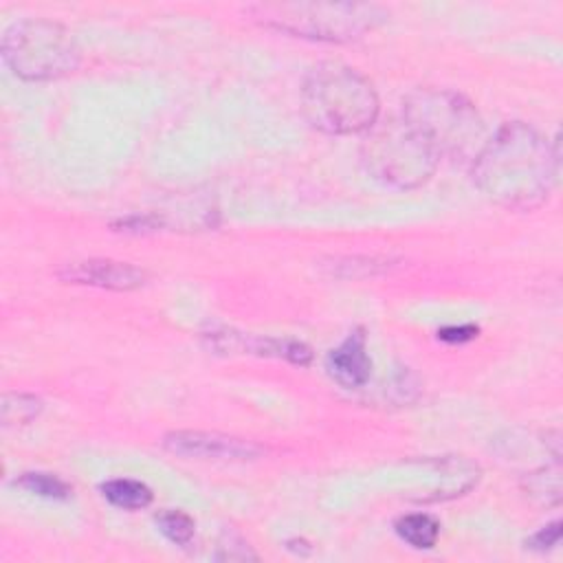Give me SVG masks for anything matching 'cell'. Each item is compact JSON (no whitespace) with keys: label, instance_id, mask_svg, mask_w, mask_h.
Masks as SVG:
<instances>
[{"label":"cell","instance_id":"18","mask_svg":"<svg viewBox=\"0 0 563 563\" xmlns=\"http://www.w3.org/2000/svg\"><path fill=\"white\" fill-rule=\"evenodd\" d=\"M438 336L446 343H464V341H471L473 336H477V328L475 325H451V328H442L438 332Z\"/></svg>","mask_w":563,"mask_h":563},{"label":"cell","instance_id":"16","mask_svg":"<svg viewBox=\"0 0 563 563\" xmlns=\"http://www.w3.org/2000/svg\"><path fill=\"white\" fill-rule=\"evenodd\" d=\"M156 526L176 545H187L194 539V519L180 510L158 512Z\"/></svg>","mask_w":563,"mask_h":563},{"label":"cell","instance_id":"10","mask_svg":"<svg viewBox=\"0 0 563 563\" xmlns=\"http://www.w3.org/2000/svg\"><path fill=\"white\" fill-rule=\"evenodd\" d=\"M213 347L218 350H242V352H255L262 356H277V358H286L299 365H306L310 361V350L308 345L299 343V341H288V339H262V336H244V334H235V332H213L211 334Z\"/></svg>","mask_w":563,"mask_h":563},{"label":"cell","instance_id":"12","mask_svg":"<svg viewBox=\"0 0 563 563\" xmlns=\"http://www.w3.org/2000/svg\"><path fill=\"white\" fill-rule=\"evenodd\" d=\"M396 534L409 543L411 548L418 550H429L435 545L438 537H440V523L422 512H413V515H405L396 521Z\"/></svg>","mask_w":563,"mask_h":563},{"label":"cell","instance_id":"15","mask_svg":"<svg viewBox=\"0 0 563 563\" xmlns=\"http://www.w3.org/2000/svg\"><path fill=\"white\" fill-rule=\"evenodd\" d=\"M42 409V400L31 394H7L2 400V422L24 424L33 420Z\"/></svg>","mask_w":563,"mask_h":563},{"label":"cell","instance_id":"11","mask_svg":"<svg viewBox=\"0 0 563 563\" xmlns=\"http://www.w3.org/2000/svg\"><path fill=\"white\" fill-rule=\"evenodd\" d=\"M101 495L112 506L123 510H141L152 501V490L143 482L128 479V477H119L101 484Z\"/></svg>","mask_w":563,"mask_h":563},{"label":"cell","instance_id":"8","mask_svg":"<svg viewBox=\"0 0 563 563\" xmlns=\"http://www.w3.org/2000/svg\"><path fill=\"white\" fill-rule=\"evenodd\" d=\"M57 277L68 284L97 286L108 290H134L145 284L147 273L134 264L117 260H77L57 271Z\"/></svg>","mask_w":563,"mask_h":563},{"label":"cell","instance_id":"4","mask_svg":"<svg viewBox=\"0 0 563 563\" xmlns=\"http://www.w3.org/2000/svg\"><path fill=\"white\" fill-rule=\"evenodd\" d=\"M402 119L427 141V145L438 156L475 158L484 125L475 106L462 95L451 90L422 88L405 101Z\"/></svg>","mask_w":563,"mask_h":563},{"label":"cell","instance_id":"14","mask_svg":"<svg viewBox=\"0 0 563 563\" xmlns=\"http://www.w3.org/2000/svg\"><path fill=\"white\" fill-rule=\"evenodd\" d=\"M15 486L48 499H66L70 495V486L51 473H24L20 479H15Z\"/></svg>","mask_w":563,"mask_h":563},{"label":"cell","instance_id":"5","mask_svg":"<svg viewBox=\"0 0 563 563\" xmlns=\"http://www.w3.org/2000/svg\"><path fill=\"white\" fill-rule=\"evenodd\" d=\"M2 57L22 79H55L79 66L81 51L64 26L48 20H22L4 33Z\"/></svg>","mask_w":563,"mask_h":563},{"label":"cell","instance_id":"3","mask_svg":"<svg viewBox=\"0 0 563 563\" xmlns=\"http://www.w3.org/2000/svg\"><path fill=\"white\" fill-rule=\"evenodd\" d=\"M246 13L268 29L321 42H350L387 20V11L369 2H260Z\"/></svg>","mask_w":563,"mask_h":563},{"label":"cell","instance_id":"13","mask_svg":"<svg viewBox=\"0 0 563 563\" xmlns=\"http://www.w3.org/2000/svg\"><path fill=\"white\" fill-rule=\"evenodd\" d=\"M523 488L539 504H559V499H561L559 462H554V466H541V468L528 473Z\"/></svg>","mask_w":563,"mask_h":563},{"label":"cell","instance_id":"6","mask_svg":"<svg viewBox=\"0 0 563 563\" xmlns=\"http://www.w3.org/2000/svg\"><path fill=\"white\" fill-rule=\"evenodd\" d=\"M438 158L440 156L411 125H407L405 119L389 121L363 143V163L367 172L385 185L400 189L424 183L433 174Z\"/></svg>","mask_w":563,"mask_h":563},{"label":"cell","instance_id":"7","mask_svg":"<svg viewBox=\"0 0 563 563\" xmlns=\"http://www.w3.org/2000/svg\"><path fill=\"white\" fill-rule=\"evenodd\" d=\"M163 446L176 455L196 460L242 462L253 460L262 453V449L253 442L209 431H174L163 438Z\"/></svg>","mask_w":563,"mask_h":563},{"label":"cell","instance_id":"9","mask_svg":"<svg viewBox=\"0 0 563 563\" xmlns=\"http://www.w3.org/2000/svg\"><path fill=\"white\" fill-rule=\"evenodd\" d=\"M325 367L330 376L343 387L365 385L372 372V361L365 350V336L361 332L350 334L336 350L328 354Z\"/></svg>","mask_w":563,"mask_h":563},{"label":"cell","instance_id":"2","mask_svg":"<svg viewBox=\"0 0 563 563\" xmlns=\"http://www.w3.org/2000/svg\"><path fill=\"white\" fill-rule=\"evenodd\" d=\"M306 119L328 134H358L374 125L378 97L372 84L339 62L317 64L301 88Z\"/></svg>","mask_w":563,"mask_h":563},{"label":"cell","instance_id":"1","mask_svg":"<svg viewBox=\"0 0 563 563\" xmlns=\"http://www.w3.org/2000/svg\"><path fill=\"white\" fill-rule=\"evenodd\" d=\"M559 152L530 125L506 123L473 158V180L484 196L510 209L539 207L554 180Z\"/></svg>","mask_w":563,"mask_h":563},{"label":"cell","instance_id":"17","mask_svg":"<svg viewBox=\"0 0 563 563\" xmlns=\"http://www.w3.org/2000/svg\"><path fill=\"white\" fill-rule=\"evenodd\" d=\"M561 539V521H554L550 526H545L543 530H539L537 534H532L526 545L534 548V550H545V548H552L556 545V541Z\"/></svg>","mask_w":563,"mask_h":563}]
</instances>
